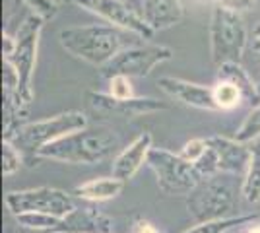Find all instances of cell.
<instances>
[{
	"label": "cell",
	"mask_w": 260,
	"mask_h": 233,
	"mask_svg": "<svg viewBox=\"0 0 260 233\" xmlns=\"http://www.w3.org/2000/svg\"><path fill=\"white\" fill-rule=\"evenodd\" d=\"M153 148V136L150 132L138 134L126 148H122L113 159V175L124 183L132 179L144 163H148V154Z\"/></svg>",
	"instance_id": "cell-14"
},
{
	"label": "cell",
	"mask_w": 260,
	"mask_h": 233,
	"mask_svg": "<svg viewBox=\"0 0 260 233\" xmlns=\"http://www.w3.org/2000/svg\"><path fill=\"white\" fill-rule=\"evenodd\" d=\"M148 165L155 173L159 190L165 194H188L202 179L194 163L165 148L153 146L148 154Z\"/></svg>",
	"instance_id": "cell-7"
},
{
	"label": "cell",
	"mask_w": 260,
	"mask_h": 233,
	"mask_svg": "<svg viewBox=\"0 0 260 233\" xmlns=\"http://www.w3.org/2000/svg\"><path fill=\"white\" fill-rule=\"evenodd\" d=\"M4 202L14 218L27 212H43V214L64 218L70 212L76 210L74 194L60 189H53V187L10 190L6 192Z\"/></svg>",
	"instance_id": "cell-8"
},
{
	"label": "cell",
	"mask_w": 260,
	"mask_h": 233,
	"mask_svg": "<svg viewBox=\"0 0 260 233\" xmlns=\"http://www.w3.org/2000/svg\"><path fill=\"white\" fill-rule=\"evenodd\" d=\"M250 163L241 179V196L249 204H256L260 202V140L250 144Z\"/></svg>",
	"instance_id": "cell-19"
},
{
	"label": "cell",
	"mask_w": 260,
	"mask_h": 233,
	"mask_svg": "<svg viewBox=\"0 0 260 233\" xmlns=\"http://www.w3.org/2000/svg\"><path fill=\"white\" fill-rule=\"evenodd\" d=\"M23 163V152L18 150L10 140H2V173L4 177H10L16 171H20Z\"/></svg>",
	"instance_id": "cell-24"
},
{
	"label": "cell",
	"mask_w": 260,
	"mask_h": 233,
	"mask_svg": "<svg viewBox=\"0 0 260 233\" xmlns=\"http://www.w3.org/2000/svg\"><path fill=\"white\" fill-rule=\"evenodd\" d=\"M173 58V49L163 45H142V47H126L111 62L101 68L105 78L126 76V78H146L152 74L155 66Z\"/></svg>",
	"instance_id": "cell-9"
},
{
	"label": "cell",
	"mask_w": 260,
	"mask_h": 233,
	"mask_svg": "<svg viewBox=\"0 0 260 233\" xmlns=\"http://www.w3.org/2000/svg\"><path fill=\"white\" fill-rule=\"evenodd\" d=\"M254 37H260V25L254 27Z\"/></svg>",
	"instance_id": "cell-31"
},
{
	"label": "cell",
	"mask_w": 260,
	"mask_h": 233,
	"mask_svg": "<svg viewBox=\"0 0 260 233\" xmlns=\"http://www.w3.org/2000/svg\"><path fill=\"white\" fill-rule=\"evenodd\" d=\"M43 18L29 12L20 22L18 29L14 31L16 43H14L12 53L4 56L14 64V68L22 78L20 101H22L23 109H27L33 101V74H35V64H37V49H39V37L43 31Z\"/></svg>",
	"instance_id": "cell-6"
},
{
	"label": "cell",
	"mask_w": 260,
	"mask_h": 233,
	"mask_svg": "<svg viewBox=\"0 0 260 233\" xmlns=\"http://www.w3.org/2000/svg\"><path fill=\"white\" fill-rule=\"evenodd\" d=\"M87 126V117L82 111H66L54 115L43 121L22 122L10 134L4 136V140H10L23 155L39 157V152L45 146L53 144L56 140L64 138L68 134L82 130Z\"/></svg>",
	"instance_id": "cell-4"
},
{
	"label": "cell",
	"mask_w": 260,
	"mask_h": 233,
	"mask_svg": "<svg viewBox=\"0 0 260 233\" xmlns=\"http://www.w3.org/2000/svg\"><path fill=\"white\" fill-rule=\"evenodd\" d=\"M249 34L241 14L216 4L210 18V56L216 66L241 62Z\"/></svg>",
	"instance_id": "cell-5"
},
{
	"label": "cell",
	"mask_w": 260,
	"mask_h": 233,
	"mask_svg": "<svg viewBox=\"0 0 260 233\" xmlns=\"http://www.w3.org/2000/svg\"><path fill=\"white\" fill-rule=\"evenodd\" d=\"M130 233H163V231H161V229H157L152 222L138 218V220H134V223H132V229H130Z\"/></svg>",
	"instance_id": "cell-29"
},
{
	"label": "cell",
	"mask_w": 260,
	"mask_h": 233,
	"mask_svg": "<svg viewBox=\"0 0 260 233\" xmlns=\"http://www.w3.org/2000/svg\"><path fill=\"white\" fill-rule=\"evenodd\" d=\"M208 144L214 148L217 155L219 173H229V175H237V177H243L247 173L250 155H252L249 144H243V142H239L235 138H228V136H210Z\"/></svg>",
	"instance_id": "cell-13"
},
{
	"label": "cell",
	"mask_w": 260,
	"mask_h": 233,
	"mask_svg": "<svg viewBox=\"0 0 260 233\" xmlns=\"http://www.w3.org/2000/svg\"><path fill=\"white\" fill-rule=\"evenodd\" d=\"M206 150H208V140H206V138H192V140H188V142L183 146L181 155H183L186 161L196 163V161H198L202 155L206 154Z\"/></svg>",
	"instance_id": "cell-27"
},
{
	"label": "cell",
	"mask_w": 260,
	"mask_h": 233,
	"mask_svg": "<svg viewBox=\"0 0 260 233\" xmlns=\"http://www.w3.org/2000/svg\"><path fill=\"white\" fill-rule=\"evenodd\" d=\"M72 2L99 16L101 20H105L111 25L124 29L140 39H152V35L155 34L142 18V14L134 12L122 0H72Z\"/></svg>",
	"instance_id": "cell-10"
},
{
	"label": "cell",
	"mask_w": 260,
	"mask_h": 233,
	"mask_svg": "<svg viewBox=\"0 0 260 233\" xmlns=\"http://www.w3.org/2000/svg\"><path fill=\"white\" fill-rule=\"evenodd\" d=\"M126 35L128 31L119 29L111 23H89L62 29L58 41L66 53L87 64L103 68L122 49H126Z\"/></svg>",
	"instance_id": "cell-2"
},
{
	"label": "cell",
	"mask_w": 260,
	"mask_h": 233,
	"mask_svg": "<svg viewBox=\"0 0 260 233\" xmlns=\"http://www.w3.org/2000/svg\"><path fill=\"white\" fill-rule=\"evenodd\" d=\"M256 86H258V89H260V80H256Z\"/></svg>",
	"instance_id": "cell-33"
},
{
	"label": "cell",
	"mask_w": 260,
	"mask_h": 233,
	"mask_svg": "<svg viewBox=\"0 0 260 233\" xmlns=\"http://www.w3.org/2000/svg\"><path fill=\"white\" fill-rule=\"evenodd\" d=\"M252 51L260 55V37H254V41H252Z\"/></svg>",
	"instance_id": "cell-30"
},
{
	"label": "cell",
	"mask_w": 260,
	"mask_h": 233,
	"mask_svg": "<svg viewBox=\"0 0 260 233\" xmlns=\"http://www.w3.org/2000/svg\"><path fill=\"white\" fill-rule=\"evenodd\" d=\"M35 233H47V231H35Z\"/></svg>",
	"instance_id": "cell-34"
},
{
	"label": "cell",
	"mask_w": 260,
	"mask_h": 233,
	"mask_svg": "<svg viewBox=\"0 0 260 233\" xmlns=\"http://www.w3.org/2000/svg\"><path fill=\"white\" fill-rule=\"evenodd\" d=\"M260 220L258 214H247V216H233V218H221V220H210V222L194 223L192 227H188L183 233H228L235 229L239 225L256 222Z\"/></svg>",
	"instance_id": "cell-20"
},
{
	"label": "cell",
	"mask_w": 260,
	"mask_h": 233,
	"mask_svg": "<svg viewBox=\"0 0 260 233\" xmlns=\"http://www.w3.org/2000/svg\"><path fill=\"white\" fill-rule=\"evenodd\" d=\"M157 86L163 93H167L169 97H173L175 101H179L183 105L202 109V111H219L212 86H202V84H194V82L173 76L159 78Z\"/></svg>",
	"instance_id": "cell-12"
},
{
	"label": "cell",
	"mask_w": 260,
	"mask_h": 233,
	"mask_svg": "<svg viewBox=\"0 0 260 233\" xmlns=\"http://www.w3.org/2000/svg\"><path fill=\"white\" fill-rule=\"evenodd\" d=\"M212 88H214V97H216L219 111H233L245 101L243 91L228 80H216V84Z\"/></svg>",
	"instance_id": "cell-22"
},
{
	"label": "cell",
	"mask_w": 260,
	"mask_h": 233,
	"mask_svg": "<svg viewBox=\"0 0 260 233\" xmlns=\"http://www.w3.org/2000/svg\"><path fill=\"white\" fill-rule=\"evenodd\" d=\"M56 233H113V220L91 206H76L60 220Z\"/></svg>",
	"instance_id": "cell-15"
},
{
	"label": "cell",
	"mask_w": 260,
	"mask_h": 233,
	"mask_svg": "<svg viewBox=\"0 0 260 233\" xmlns=\"http://www.w3.org/2000/svg\"><path fill=\"white\" fill-rule=\"evenodd\" d=\"M237 175L217 173L212 177H202L200 183L186 194V212L194 223L233 218L237 216L239 194Z\"/></svg>",
	"instance_id": "cell-3"
},
{
	"label": "cell",
	"mask_w": 260,
	"mask_h": 233,
	"mask_svg": "<svg viewBox=\"0 0 260 233\" xmlns=\"http://www.w3.org/2000/svg\"><path fill=\"white\" fill-rule=\"evenodd\" d=\"M109 93L115 97V99H132L136 97L134 95V89H132V82L126 76H113L109 80Z\"/></svg>",
	"instance_id": "cell-26"
},
{
	"label": "cell",
	"mask_w": 260,
	"mask_h": 233,
	"mask_svg": "<svg viewBox=\"0 0 260 233\" xmlns=\"http://www.w3.org/2000/svg\"><path fill=\"white\" fill-rule=\"evenodd\" d=\"M122 189H124V181L111 175V177L89 179L86 183L78 185L72 194L87 202H105V200L117 198Z\"/></svg>",
	"instance_id": "cell-17"
},
{
	"label": "cell",
	"mask_w": 260,
	"mask_h": 233,
	"mask_svg": "<svg viewBox=\"0 0 260 233\" xmlns=\"http://www.w3.org/2000/svg\"><path fill=\"white\" fill-rule=\"evenodd\" d=\"M217 4L223 6V8H229V10L241 14V12L250 10V8L254 6V0H217Z\"/></svg>",
	"instance_id": "cell-28"
},
{
	"label": "cell",
	"mask_w": 260,
	"mask_h": 233,
	"mask_svg": "<svg viewBox=\"0 0 260 233\" xmlns=\"http://www.w3.org/2000/svg\"><path fill=\"white\" fill-rule=\"evenodd\" d=\"M140 8L142 18L153 31L173 27L184 16L181 0H140Z\"/></svg>",
	"instance_id": "cell-16"
},
{
	"label": "cell",
	"mask_w": 260,
	"mask_h": 233,
	"mask_svg": "<svg viewBox=\"0 0 260 233\" xmlns=\"http://www.w3.org/2000/svg\"><path fill=\"white\" fill-rule=\"evenodd\" d=\"M217 80H228L231 84H235L243 95L245 101L250 103L252 107L260 103V89L256 86V80H252L249 70H245L241 62H228L217 66Z\"/></svg>",
	"instance_id": "cell-18"
},
{
	"label": "cell",
	"mask_w": 260,
	"mask_h": 233,
	"mask_svg": "<svg viewBox=\"0 0 260 233\" xmlns=\"http://www.w3.org/2000/svg\"><path fill=\"white\" fill-rule=\"evenodd\" d=\"M87 105L95 113L105 115H117L122 119H136L142 115L165 111L167 105L153 97H132V99H115L111 93H99V91H87Z\"/></svg>",
	"instance_id": "cell-11"
},
{
	"label": "cell",
	"mask_w": 260,
	"mask_h": 233,
	"mask_svg": "<svg viewBox=\"0 0 260 233\" xmlns=\"http://www.w3.org/2000/svg\"><path fill=\"white\" fill-rule=\"evenodd\" d=\"M235 140L243 142V144H254L260 140V103L254 105L249 111V115L245 117L243 124L237 128V132L233 136Z\"/></svg>",
	"instance_id": "cell-23"
},
{
	"label": "cell",
	"mask_w": 260,
	"mask_h": 233,
	"mask_svg": "<svg viewBox=\"0 0 260 233\" xmlns=\"http://www.w3.org/2000/svg\"><path fill=\"white\" fill-rule=\"evenodd\" d=\"M58 216H51V214H43V212H27V214H20L16 216V222L20 223V227L27 229V231H47L56 233L58 225H60Z\"/></svg>",
	"instance_id": "cell-21"
},
{
	"label": "cell",
	"mask_w": 260,
	"mask_h": 233,
	"mask_svg": "<svg viewBox=\"0 0 260 233\" xmlns=\"http://www.w3.org/2000/svg\"><path fill=\"white\" fill-rule=\"evenodd\" d=\"M120 148V138L107 126L82 128L45 146L39 159H53L72 165H98L109 159Z\"/></svg>",
	"instance_id": "cell-1"
},
{
	"label": "cell",
	"mask_w": 260,
	"mask_h": 233,
	"mask_svg": "<svg viewBox=\"0 0 260 233\" xmlns=\"http://www.w3.org/2000/svg\"><path fill=\"white\" fill-rule=\"evenodd\" d=\"M54 2H58V4H62V2H66V0H54Z\"/></svg>",
	"instance_id": "cell-32"
},
{
	"label": "cell",
	"mask_w": 260,
	"mask_h": 233,
	"mask_svg": "<svg viewBox=\"0 0 260 233\" xmlns=\"http://www.w3.org/2000/svg\"><path fill=\"white\" fill-rule=\"evenodd\" d=\"M22 2L27 6V10L31 12V14L43 18L45 22L53 20L54 16H56V12H58V8H60V4L54 2V0H22Z\"/></svg>",
	"instance_id": "cell-25"
}]
</instances>
